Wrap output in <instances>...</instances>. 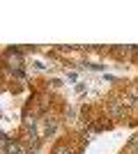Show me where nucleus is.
Masks as SVG:
<instances>
[{
	"label": "nucleus",
	"mask_w": 138,
	"mask_h": 154,
	"mask_svg": "<svg viewBox=\"0 0 138 154\" xmlns=\"http://www.w3.org/2000/svg\"><path fill=\"white\" fill-rule=\"evenodd\" d=\"M5 152H7V154H23V147H21L19 143H9V140H5Z\"/></svg>",
	"instance_id": "nucleus-1"
},
{
	"label": "nucleus",
	"mask_w": 138,
	"mask_h": 154,
	"mask_svg": "<svg viewBox=\"0 0 138 154\" xmlns=\"http://www.w3.org/2000/svg\"><path fill=\"white\" fill-rule=\"evenodd\" d=\"M53 154H72V149L67 147V145H58V147H55V152Z\"/></svg>",
	"instance_id": "nucleus-2"
},
{
	"label": "nucleus",
	"mask_w": 138,
	"mask_h": 154,
	"mask_svg": "<svg viewBox=\"0 0 138 154\" xmlns=\"http://www.w3.org/2000/svg\"><path fill=\"white\" fill-rule=\"evenodd\" d=\"M129 149H131V152H138V136H136V138H133V140H131V145H129Z\"/></svg>",
	"instance_id": "nucleus-3"
}]
</instances>
